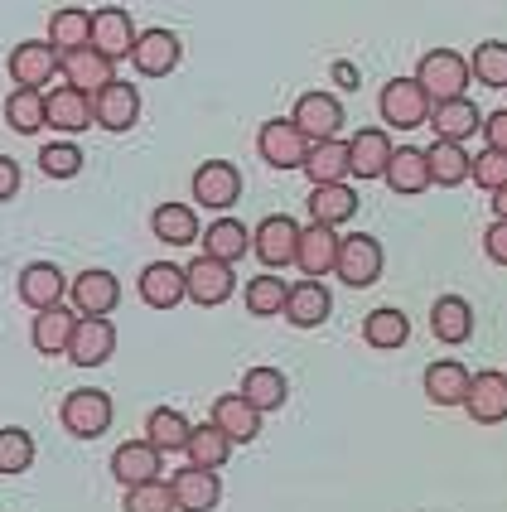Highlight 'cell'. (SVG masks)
<instances>
[{
  "label": "cell",
  "instance_id": "cell-37",
  "mask_svg": "<svg viewBox=\"0 0 507 512\" xmlns=\"http://www.w3.org/2000/svg\"><path fill=\"white\" fill-rule=\"evenodd\" d=\"M189 416L184 411H174V406H155L150 416H145V445H155L160 455H174V450H184L189 445Z\"/></svg>",
  "mask_w": 507,
  "mask_h": 512
},
{
  "label": "cell",
  "instance_id": "cell-47",
  "mask_svg": "<svg viewBox=\"0 0 507 512\" xmlns=\"http://www.w3.org/2000/svg\"><path fill=\"white\" fill-rule=\"evenodd\" d=\"M469 179L479 184L483 194H503L507 189V155H498V150L474 155V160H469Z\"/></svg>",
  "mask_w": 507,
  "mask_h": 512
},
{
  "label": "cell",
  "instance_id": "cell-17",
  "mask_svg": "<svg viewBox=\"0 0 507 512\" xmlns=\"http://www.w3.org/2000/svg\"><path fill=\"white\" fill-rule=\"evenodd\" d=\"M116 353V324L112 319H78L73 343H68V363L78 368H102Z\"/></svg>",
  "mask_w": 507,
  "mask_h": 512
},
{
  "label": "cell",
  "instance_id": "cell-33",
  "mask_svg": "<svg viewBox=\"0 0 507 512\" xmlns=\"http://www.w3.org/2000/svg\"><path fill=\"white\" fill-rule=\"evenodd\" d=\"M87 39H92V10H83V5L54 10V20H49V49H54L58 58L87 49Z\"/></svg>",
  "mask_w": 507,
  "mask_h": 512
},
{
  "label": "cell",
  "instance_id": "cell-40",
  "mask_svg": "<svg viewBox=\"0 0 507 512\" xmlns=\"http://www.w3.org/2000/svg\"><path fill=\"white\" fill-rule=\"evenodd\" d=\"M150 232L169 247H189V242H198V213L189 203H160L150 218Z\"/></svg>",
  "mask_w": 507,
  "mask_h": 512
},
{
  "label": "cell",
  "instance_id": "cell-43",
  "mask_svg": "<svg viewBox=\"0 0 507 512\" xmlns=\"http://www.w3.org/2000/svg\"><path fill=\"white\" fill-rule=\"evenodd\" d=\"M5 126H10L15 136H34V131H44V92H25V87H15V92L5 97Z\"/></svg>",
  "mask_w": 507,
  "mask_h": 512
},
{
  "label": "cell",
  "instance_id": "cell-19",
  "mask_svg": "<svg viewBox=\"0 0 507 512\" xmlns=\"http://www.w3.org/2000/svg\"><path fill=\"white\" fill-rule=\"evenodd\" d=\"M112 474L121 488L155 484V479L165 474V455H160L155 445H145V440H131V445H121L112 455Z\"/></svg>",
  "mask_w": 507,
  "mask_h": 512
},
{
  "label": "cell",
  "instance_id": "cell-4",
  "mask_svg": "<svg viewBox=\"0 0 507 512\" xmlns=\"http://www.w3.org/2000/svg\"><path fill=\"white\" fill-rule=\"evenodd\" d=\"M5 73H10V83L25 87V92H44V87L63 73V58L49 49V39H25V44H15V49H10Z\"/></svg>",
  "mask_w": 507,
  "mask_h": 512
},
{
  "label": "cell",
  "instance_id": "cell-48",
  "mask_svg": "<svg viewBox=\"0 0 507 512\" xmlns=\"http://www.w3.org/2000/svg\"><path fill=\"white\" fill-rule=\"evenodd\" d=\"M121 512H179V508H174V493H169L165 479H155V484L126 488V503H121Z\"/></svg>",
  "mask_w": 507,
  "mask_h": 512
},
{
  "label": "cell",
  "instance_id": "cell-42",
  "mask_svg": "<svg viewBox=\"0 0 507 512\" xmlns=\"http://www.w3.org/2000/svg\"><path fill=\"white\" fill-rule=\"evenodd\" d=\"M247 310L256 314V319H276V314H285V300H290V285L276 276V271H261V276H252L247 281Z\"/></svg>",
  "mask_w": 507,
  "mask_h": 512
},
{
  "label": "cell",
  "instance_id": "cell-34",
  "mask_svg": "<svg viewBox=\"0 0 507 512\" xmlns=\"http://www.w3.org/2000/svg\"><path fill=\"white\" fill-rule=\"evenodd\" d=\"M464 392H469V368L459 358H440L425 368V397L435 406H464Z\"/></svg>",
  "mask_w": 507,
  "mask_h": 512
},
{
  "label": "cell",
  "instance_id": "cell-13",
  "mask_svg": "<svg viewBox=\"0 0 507 512\" xmlns=\"http://www.w3.org/2000/svg\"><path fill=\"white\" fill-rule=\"evenodd\" d=\"M169 493H174V508L179 512H213L218 503H223V479H218L213 469L184 464V469H174Z\"/></svg>",
  "mask_w": 507,
  "mask_h": 512
},
{
  "label": "cell",
  "instance_id": "cell-25",
  "mask_svg": "<svg viewBox=\"0 0 507 512\" xmlns=\"http://www.w3.org/2000/svg\"><path fill=\"white\" fill-rule=\"evenodd\" d=\"M387 160H392V136L382 126H367L348 141V174H358V179H382Z\"/></svg>",
  "mask_w": 507,
  "mask_h": 512
},
{
  "label": "cell",
  "instance_id": "cell-3",
  "mask_svg": "<svg viewBox=\"0 0 507 512\" xmlns=\"http://www.w3.org/2000/svg\"><path fill=\"white\" fill-rule=\"evenodd\" d=\"M112 397L107 392H97V387H78V392H68L63 406H58V421L68 435H78V440H97V435H107L112 430Z\"/></svg>",
  "mask_w": 507,
  "mask_h": 512
},
{
  "label": "cell",
  "instance_id": "cell-27",
  "mask_svg": "<svg viewBox=\"0 0 507 512\" xmlns=\"http://www.w3.org/2000/svg\"><path fill=\"white\" fill-rule=\"evenodd\" d=\"M198 242H203V256H208V261H218V266H237L242 256L252 252V232L242 228L237 218H218V223H208Z\"/></svg>",
  "mask_w": 507,
  "mask_h": 512
},
{
  "label": "cell",
  "instance_id": "cell-11",
  "mask_svg": "<svg viewBox=\"0 0 507 512\" xmlns=\"http://www.w3.org/2000/svg\"><path fill=\"white\" fill-rule=\"evenodd\" d=\"M87 49H97L102 58H131L136 49V25H131V10H121V5H97L92 10V39H87Z\"/></svg>",
  "mask_w": 507,
  "mask_h": 512
},
{
  "label": "cell",
  "instance_id": "cell-31",
  "mask_svg": "<svg viewBox=\"0 0 507 512\" xmlns=\"http://www.w3.org/2000/svg\"><path fill=\"white\" fill-rule=\"evenodd\" d=\"M358 208H363V199H358L348 184L310 189V223H319V228H343V223H353Z\"/></svg>",
  "mask_w": 507,
  "mask_h": 512
},
{
  "label": "cell",
  "instance_id": "cell-36",
  "mask_svg": "<svg viewBox=\"0 0 507 512\" xmlns=\"http://www.w3.org/2000/svg\"><path fill=\"white\" fill-rule=\"evenodd\" d=\"M300 170L310 174V189L343 184V179H348V141H319V145H310Z\"/></svg>",
  "mask_w": 507,
  "mask_h": 512
},
{
  "label": "cell",
  "instance_id": "cell-7",
  "mask_svg": "<svg viewBox=\"0 0 507 512\" xmlns=\"http://www.w3.org/2000/svg\"><path fill=\"white\" fill-rule=\"evenodd\" d=\"M68 300H73V314H78V319H107V314L121 305V281H116L112 271L92 266L78 281H68Z\"/></svg>",
  "mask_w": 507,
  "mask_h": 512
},
{
  "label": "cell",
  "instance_id": "cell-22",
  "mask_svg": "<svg viewBox=\"0 0 507 512\" xmlns=\"http://www.w3.org/2000/svg\"><path fill=\"white\" fill-rule=\"evenodd\" d=\"M44 126H54V131H63V136H78V131H87V126H97V121H92V97L73 92V87L44 92Z\"/></svg>",
  "mask_w": 507,
  "mask_h": 512
},
{
  "label": "cell",
  "instance_id": "cell-10",
  "mask_svg": "<svg viewBox=\"0 0 507 512\" xmlns=\"http://www.w3.org/2000/svg\"><path fill=\"white\" fill-rule=\"evenodd\" d=\"M179 58H184V39L174 34V29H145L136 34V49H131V63H136V73L141 78H169L174 68H179Z\"/></svg>",
  "mask_w": 507,
  "mask_h": 512
},
{
  "label": "cell",
  "instance_id": "cell-15",
  "mask_svg": "<svg viewBox=\"0 0 507 512\" xmlns=\"http://www.w3.org/2000/svg\"><path fill=\"white\" fill-rule=\"evenodd\" d=\"M92 121L107 126V131H116V136H126V131L141 121V92L131 83L102 87V92L92 97Z\"/></svg>",
  "mask_w": 507,
  "mask_h": 512
},
{
  "label": "cell",
  "instance_id": "cell-8",
  "mask_svg": "<svg viewBox=\"0 0 507 512\" xmlns=\"http://www.w3.org/2000/svg\"><path fill=\"white\" fill-rule=\"evenodd\" d=\"M377 112H382V121L392 131H416V126H425V116H430V97L411 78H392V83L382 87V97H377Z\"/></svg>",
  "mask_w": 507,
  "mask_h": 512
},
{
  "label": "cell",
  "instance_id": "cell-9",
  "mask_svg": "<svg viewBox=\"0 0 507 512\" xmlns=\"http://www.w3.org/2000/svg\"><path fill=\"white\" fill-rule=\"evenodd\" d=\"M242 199V170L232 160H208L194 174V203L208 213H227L232 203Z\"/></svg>",
  "mask_w": 507,
  "mask_h": 512
},
{
  "label": "cell",
  "instance_id": "cell-28",
  "mask_svg": "<svg viewBox=\"0 0 507 512\" xmlns=\"http://www.w3.org/2000/svg\"><path fill=\"white\" fill-rule=\"evenodd\" d=\"M112 68H116V63H112V58H102L97 49H78V54L63 58V78H68V87H73V92H83V97H97L102 87H112L116 83Z\"/></svg>",
  "mask_w": 507,
  "mask_h": 512
},
{
  "label": "cell",
  "instance_id": "cell-38",
  "mask_svg": "<svg viewBox=\"0 0 507 512\" xmlns=\"http://www.w3.org/2000/svg\"><path fill=\"white\" fill-rule=\"evenodd\" d=\"M363 339H367V348H377V353L406 348V339H411V319L396 310V305H382V310H372L363 319Z\"/></svg>",
  "mask_w": 507,
  "mask_h": 512
},
{
  "label": "cell",
  "instance_id": "cell-41",
  "mask_svg": "<svg viewBox=\"0 0 507 512\" xmlns=\"http://www.w3.org/2000/svg\"><path fill=\"white\" fill-rule=\"evenodd\" d=\"M425 170H430V184H440V189H459V184L469 179V155H464V145L435 141L430 150H425Z\"/></svg>",
  "mask_w": 507,
  "mask_h": 512
},
{
  "label": "cell",
  "instance_id": "cell-46",
  "mask_svg": "<svg viewBox=\"0 0 507 512\" xmlns=\"http://www.w3.org/2000/svg\"><path fill=\"white\" fill-rule=\"evenodd\" d=\"M39 170L49 174V179H73V174H83V145L49 141L39 150Z\"/></svg>",
  "mask_w": 507,
  "mask_h": 512
},
{
  "label": "cell",
  "instance_id": "cell-26",
  "mask_svg": "<svg viewBox=\"0 0 507 512\" xmlns=\"http://www.w3.org/2000/svg\"><path fill=\"white\" fill-rule=\"evenodd\" d=\"M430 334L440 343H469L474 339V305L464 300V295H440L435 305H430Z\"/></svg>",
  "mask_w": 507,
  "mask_h": 512
},
{
  "label": "cell",
  "instance_id": "cell-21",
  "mask_svg": "<svg viewBox=\"0 0 507 512\" xmlns=\"http://www.w3.org/2000/svg\"><path fill=\"white\" fill-rule=\"evenodd\" d=\"M141 300L150 310H174L189 300V285H184V266L174 261H150L141 271Z\"/></svg>",
  "mask_w": 507,
  "mask_h": 512
},
{
  "label": "cell",
  "instance_id": "cell-6",
  "mask_svg": "<svg viewBox=\"0 0 507 512\" xmlns=\"http://www.w3.org/2000/svg\"><path fill=\"white\" fill-rule=\"evenodd\" d=\"M295 242H300V223H295V218H285V213L261 218L256 232H252V252L261 256V266H266V271H276V276H281L285 266H295Z\"/></svg>",
  "mask_w": 507,
  "mask_h": 512
},
{
  "label": "cell",
  "instance_id": "cell-49",
  "mask_svg": "<svg viewBox=\"0 0 507 512\" xmlns=\"http://www.w3.org/2000/svg\"><path fill=\"white\" fill-rule=\"evenodd\" d=\"M479 131H483V141H488V150L507 155V112H488Z\"/></svg>",
  "mask_w": 507,
  "mask_h": 512
},
{
  "label": "cell",
  "instance_id": "cell-2",
  "mask_svg": "<svg viewBox=\"0 0 507 512\" xmlns=\"http://www.w3.org/2000/svg\"><path fill=\"white\" fill-rule=\"evenodd\" d=\"M382 266H387V252H382V242H377V237H367V232L338 237L334 276H338L343 285H353V290H367V285H377Z\"/></svg>",
  "mask_w": 507,
  "mask_h": 512
},
{
  "label": "cell",
  "instance_id": "cell-32",
  "mask_svg": "<svg viewBox=\"0 0 507 512\" xmlns=\"http://www.w3.org/2000/svg\"><path fill=\"white\" fill-rule=\"evenodd\" d=\"M73 329H78V314L54 305V310H39L34 314V329H29V343L44 353V358H58V353H68V343H73Z\"/></svg>",
  "mask_w": 507,
  "mask_h": 512
},
{
  "label": "cell",
  "instance_id": "cell-50",
  "mask_svg": "<svg viewBox=\"0 0 507 512\" xmlns=\"http://www.w3.org/2000/svg\"><path fill=\"white\" fill-rule=\"evenodd\" d=\"M483 252H488V261L507 266V223H498V218H493V228L483 232Z\"/></svg>",
  "mask_w": 507,
  "mask_h": 512
},
{
  "label": "cell",
  "instance_id": "cell-35",
  "mask_svg": "<svg viewBox=\"0 0 507 512\" xmlns=\"http://www.w3.org/2000/svg\"><path fill=\"white\" fill-rule=\"evenodd\" d=\"M213 426L223 430L232 445H252L256 435H261V416H256V411L242 397H237V392H232V397H218V401H213Z\"/></svg>",
  "mask_w": 507,
  "mask_h": 512
},
{
  "label": "cell",
  "instance_id": "cell-1",
  "mask_svg": "<svg viewBox=\"0 0 507 512\" xmlns=\"http://www.w3.org/2000/svg\"><path fill=\"white\" fill-rule=\"evenodd\" d=\"M411 83L430 97V107L454 102V97H464V87H469V58L454 54V49H430V54L416 63V78H411Z\"/></svg>",
  "mask_w": 507,
  "mask_h": 512
},
{
  "label": "cell",
  "instance_id": "cell-51",
  "mask_svg": "<svg viewBox=\"0 0 507 512\" xmlns=\"http://www.w3.org/2000/svg\"><path fill=\"white\" fill-rule=\"evenodd\" d=\"M20 194V165L10 155H0V203H10Z\"/></svg>",
  "mask_w": 507,
  "mask_h": 512
},
{
  "label": "cell",
  "instance_id": "cell-52",
  "mask_svg": "<svg viewBox=\"0 0 507 512\" xmlns=\"http://www.w3.org/2000/svg\"><path fill=\"white\" fill-rule=\"evenodd\" d=\"M334 83L338 87H358V68H353V63H334Z\"/></svg>",
  "mask_w": 507,
  "mask_h": 512
},
{
  "label": "cell",
  "instance_id": "cell-30",
  "mask_svg": "<svg viewBox=\"0 0 507 512\" xmlns=\"http://www.w3.org/2000/svg\"><path fill=\"white\" fill-rule=\"evenodd\" d=\"M237 397L252 406L256 416H271V411H281L285 397H290V382H285L281 368H252L242 377V392Z\"/></svg>",
  "mask_w": 507,
  "mask_h": 512
},
{
  "label": "cell",
  "instance_id": "cell-12",
  "mask_svg": "<svg viewBox=\"0 0 507 512\" xmlns=\"http://www.w3.org/2000/svg\"><path fill=\"white\" fill-rule=\"evenodd\" d=\"M464 406H469V421H474V426H503L507 421V377L498 368L474 372V377H469V392H464Z\"/></svg>",
  "mask_w": 507,
  "mask_h": 512
},
{
  "label": "cell",
  "instance_id": "cell-20",
  "mask_svg": "<svg viewBox=\"0 0 507 512\" xmlns=\"http://www.w3.org/2000/svg\"><path fill=\"white\" fill-rule=\"evenodd\" d=\"M338 261V232L334 228H300V242H295V266L305 271V281H324Z\"/></svg>",
  "mask_w": 507,
  "mask_h": 512
},
{
  "label": "cell",
  "instance_id": "cell-5",
  "mask_svg": "<svg viewBox=\"0 0 507 512\" xmlns=\"http://www.w3.org/2000/svg\"><path fill=\"white\" fill-rule=\"evenodd\" d=\"M300 136L310 145L319 141H338V126H343V102H338L334 92H305V97H295V112L285 116Z\"/></svg>",
  "mask_w": 507,
  "mask_h": 512
},
{
  "label": "cell",
  "instance_id": "cell-29",
  "mask_svg": "<svg viewBox=\"0 0 507 512\" xmlns=\"http://www.w3.org/2000/svg\"><path fill=\"white\" fill-rule=\"evenodd\" d=\"M334 314V295L324 290L319 281H300L290 285V300H285V319L295 324V329H319L324 319Z\"/></svg>",
  "mask_w": 507,
  "mask_h": 512
},
{
  "label": "cell",
  "instance_id": "cell-18",
  "mask_svg": "<svg viewBox=\"0 0 507 512\" xmlns=\"http://www.w3.org/2000/svg\"><path fill=\"white\" fill-rule=\"evenodd\" d=\"M63 295H68V276L58 271L54 261H29L25 271H20V300L34 314L63 305Z\"/></svg>",
  "mask_w": 507,
  "mask_h": 512
},
{
  "label": "cell",
  "instance_id": "cell-23",
  "mask_svg": "<svg viewBox=\"0 0 507 512\" xmlns=\"http://www.w3.org/2000/svg\"><path fill=\"white\" fill-rule=\"evenodd\" d=\"M382 179H387V189H392V194H401V199H416V194H425V189H430L425 150H416V145H396L392 160H387V170H382Z\"/></svg>",
  "mask_w": 507,
  "mask_h": 512
},
{
  "label": "cell",
  "instance_id": "cell-16",
  "mask_svg": "<svg viewBox=\"0 0 507 512\" xmlns=\"http://www.w3.org/2000/svg\"><path fill=\"white\" fill-rule=\"evenodd\" d=\"M184 285H189V300H194V305L213 310V305L232 300V290H237V276H232V266H218V261L198 256L194 266H184Z\"/></svg>",
  "mask_w": 507,
  "mask_h": 512
},
{
  "label": "cell",
  "instance_id": "cell-39",
  "mask_svg": "<svg viewBox=\"0 0 507 512\" xmlns=\"http://www.w3.org/2000/svg\"><path fill=\"white\" fill-rule=\"evenodd\" d=\"M184 455H189V464L194 469H223L227 459H232V440H227L223 430L213 426V421H203V426L189 430V445H184Z\"/></svg>",
  "mask_w": 507,
  "mask_h": 512
},
{
  "label": "cell",
  "instance_id": "cell-45",
  "mask_svg": "<svg viewBox=\"0 0 507 512\" xmlns=\"http://www.w3.org/2000/svg\"><path fill=\"white\" fill-rule=\"evenodd\" d=\"M34 464V435L20 426L0 430V474H25Z\"/></svg>",
  "mask_w": 507,
  "mask_h": 512
},
{
  "label": "cell",
  "instance_id": "cell-44",
  "mask_svg": "<svg viewBox=\"0 0 507 512\" xmlns=\"http://www.w3.org/2000/svg\"><path fill=\"white\" fill-rule=\"evenodd\" d=\"M469 78H479L483 87H507V44L503 39H483L479 49H474Z\"/></svg>",
  "mask_w": 507,
  "mask_h": 512
},
{
  "label": "cell",
  "instance_id": "cell-24",
  "mask_svg": "<svg viewBox=\"0 0 507 512\" xmlns=\"http://www.w3.org/2000/svg\"><path fill=\"white\" fill-rule=\"evenodd\" d=\"M430 126H435V136L450 145H464L469 136H479L483 126V112L469 102V97H454V102H440V107H430V116H425Z\"/></svg>",
  "mask_w": 507,
  "mask_h": 512
},
{
  "label": "cell",
  "instance_id": "cell-14",
  "mask_svg": "<svg viewBox=\"0 0 507 512\" xmlns=\"http://www.w3.org/2000/svg\"><path fill=\"white\" fill-rule=\"evenodd\" d=\"M256 150H261V160L271 165V170H300L305 165V150H310V141L285 121V116H276V121H266L261 126V136H256Z\"/></svg>",
  "mask_w": 507,
  "mask_h": 512
}]
</instances>
